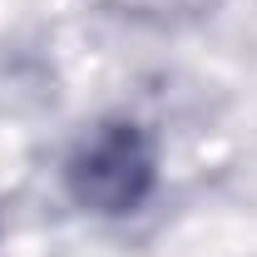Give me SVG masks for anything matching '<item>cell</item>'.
<instances>
[{"mask_svg":"<svg viewBox=\"0 0 257 257\" xmlns=\"http://www.w3.org/2000/svg\"><path fill=\"white\" fill-rule=\"evenodd\" d=\"M154 183H159V159H154V144L139 124H104L64 163L69 198L89 213H104V218L139 213L149 203Z\"/></svg>","mask_w":257,"mask_h":257,"instance_id":"6da1fadb","label":"cell"}]
</instances>
